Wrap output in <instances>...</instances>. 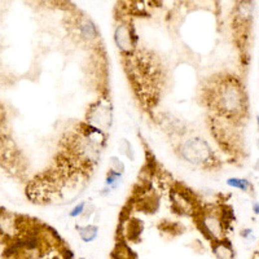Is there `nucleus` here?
I'll use <instances>...</instances> for the list:
<instances>
[{
	"mask_svg": "<svg viewBox=\"0 0 259 259\" xmlns=\"http://www.w3.org/2000/svg\"><path fill=\"white\" fill-rule=\"evenodd\" d=\"M257 120H258V125H259V116H258V118H257Z\"/></svg>",
	"mask_w": 259,
	"mask_h": 259,
	"instance_id": "nucleus-20",
	"label": "nucleus"
},
{
	"mask_svg": "<svg viewBox=\"0 0 259 259\" xmlns=\"http://www.w3.org/2000/svg\"><path fill=\"white\" fill-rule=\"evenodd\" d=\"M198 227L201 232L204 233L205 237L209 239L211 243H217L224 240L226 233V226L223 218L219 217L215 213H205L201 214L198 219Z\"/></svg>",
	"mask_w": 259,
	"mask_h": 259,
	"instance_id": "nucleus-3",
	"label": "nucleus"
},
{
	"mask_svg": "<svg viewBox=\"0 0 259 259\" xmlns=\"http://www.w3.org/2000/svg\"><path fill=\"white\" fill-rule=\"evenodd\" d=\"M121 179H122V174H118V172L113 171V170H109L107 174V185L108 188H112V189H116L118 188V185L121 184Z\"/></svg>",
	"mask_w": 259,
	"mask_h": 259,
	"instance_id": "nucleus-12",
	"label": "nucleus"
},
{
	"mask_svg": "<svg viewBox=\"0 0 259 259\" xmlns=\"http://www.w3.org/2000/svg\"><path fill=\"white\" fill-rule=\"evenodd\" d=\"M181 158L188 163L196 166L214 163V154L211 146L201 137H192L185 140L180 146Z\"/></svg>",
	"mask_w": 259,
	"mask_h": 259,
	"instance_id": "nucleus-2",
	"label": "nucleus"
},
{
	"mask_svg": "<svg viewBox=\"0 0 259 259\" xmlns=\"http://www.w3.org/2000/svg\"><path fill=\"white\" fill-rule=\"evenodd\" d=\"M79 237L84 243H92L94 240H96L97 235H99V227L94 226V224H86V226H75Z\"/></svg>",
	"mask_w": 259,
	"mask_h": 259,
	"instance_id": "nucleus-10",
	"label": "nucleus"
},
{
	"mask_svg": "<svg viewBox=\"0 0 259 259\" xmlns=\"http://www.w3.org/2000/svg\"><path fill=\"white\" fill-rule=\"evenodd\" d=\"M109 163H110V170L118 172V174H123L125 170H126V166L123 163L122 161L120 159V157L117 155H112L109 158Z\"/></svg>",
	"mask_w": 259,
	"mask_h": 259,
	"instance_id": "nucleus-13",
	"label": "nucleus"
},
{
	"mask_svg": "<svg viewBox=\"0 0 259 259\" xmlns=\"http://www.w3.org/2000/svg\"><path fill=\"white\" fill-rule=\"evenodd\" d=\"M78 30H79V34H81L82 38L84 40H87V42H92V40L97 38L96 25L91 19L84 18L82 22H79Z\"/></svg>",
	"mask_w": 259,
	"mask_h": 259,
	"instance_id": "nucleus-9",
	"label": "nucleus"
},
{
	"mask_svg": "<svg viewBox=\"0 0 259 259\" xmlns=\"http://www.w3.org/2000/svg\"><path fill=\"white\" fill-rule=\"evenodd\" d=\"M211 248H213L214 256L217 259H235V252L232 249V245L227 240L213 243Z\"/></svg>",
	"mask_w": 259,
	"mask_h": 259,
	"instance_id": "nucleus-8",
	"label": "nucleus"
},
{
	"mask_svg": "<svg viewBox=\"0 0 259 259\" xmlns=\"http://www.w3.org/2000/svg\"><path fill=\"white\" fill-rule=\"evenodd\" d=\"M172 200V209L178 214H191L193 211L194 202L187 192L174 189L170 194Z\"/></svg>",
	"mask_w": 259,
	"mask_h": 259,
	"instance_id": "nucleus-7",
	"label": "nucleus"
},
{
	"mask_svg": "<svg viewBox=\"0 0 259 259\" xmlns=\"http://www.w3.org/2000/svg\"><path fill=\"white\" fill-rule=\"evenodd\" d=\"M22 231V222L9 211H0V235L6 239H16Z\"/></svg>",
	"mask_w": 259,
	"mask_h": 259,
	"instance_id": "nucleus-6",
	"label": "nucleus"
},
{
	"mask_svg": "<svg viewBox=\"0 0 259 259\" xmlns=\"http://www.w3.org/2000/svg\"><path fill=\"white\" fill-rule=\"evenodd\" d=\"M120 149H121V152L126 155V157H129L130 159H133L132 145L130 144V141H127L126 139H122V141H121V144H120Z\"/></svg>",
	"mask_w": 259,
	"mask_h": 259,
	"instance_id": "nucleus-15",
	"label": "nucleus"
},
{
	"mask_svg": "<svg viewBox=\"0 0 259 259\" xmlns=\"http://www.w3.org/2000/svg\"><path fill=\"white\" fill-rule=\"evenodd\" d=\"M79 259H86V258H79Z\"/></svg>",
	"mask_w": 259,
	"mask_h": 259,
	"instance_id": "nucleus-21",
	"label": "nucleus"
},
{
	"mask_svg": "<svg viewBox=\"0 0 259 259\" xmlns=\"http://www.w3.org/2000/svg\"><path fill=\"white\" fill-rule=\"evenodd\" d=\"M253 210H254V213H256V214H259V204H258V202L253 205Z\"/></svg>",
	"mask_w": 259,
	"mask_h": 259,
	"instance_id": "nucleus-18",
	"label": "nucleus"
},
{
	"mask_svg": "<svg viewBox=\"0 0 259 259\" xmlns=\"http://www.w3.org/2000/svg\"><path fill=\"white\" fill-rule=\"evenodd\" d=\"M227 184L232 188H237V189H241L244 192H248L252 188L250 181H248L246 179L241 178H230L227 180Z\"/></svg>",
	"mask_w": 259,
	"mask_h": 259,
	"instance_id": "nucleus-11",
	"label": "nucleus"
},
{
	"mask_svg": "<svg viewBox=\"0 0 259 259\" xmlns=\"http://www.w3.org/2000/svg\"><path fill=\"white\" fill-rule=\"evenodd\" d=\"M84 210H86V202L83 201V202H79V204H78L77 206L70 211V217L71 218L82 217V214L84 213Z\"/></svg>",
	"mask_w": 259,
	"mask_h": 259,
	"instance_id": "nucleus-16",
	"label": "nucleus"
},
{
	"mask_svg": "<svg viewBox=\"0 0 259 259\" xmlns=\"http://www.w3.org/2000/svg\"><path fill=\"white\" fill-rule=\"evenodd\" d=\"M250 233H252V230H244L243 232H241V236H243V237H249Z\"/></svg>",
	"mask_w": 259,
	"mask_h": 259,
	"instance_id": "nucleus-17",
	"label": "nucleus"
},
{
	"mask_svg": "<svg viewBox=\"0 0 259 259\" xmlns=\"http://www.w3.org/2000/svg\"><path fill=\"white\" fill-rule=\"evenodd\" d=\"M114 42L123 53H131L136 47V35L133 29L127 23H121L114 31Z\"/></svg>",
	"mask_w": 259,
	"mask_h": 259,
	"instance_id": "nucleus-5",
	"label": "nucleus"
},
{
	"mask_svg": "<svg viewBox=\"0 0 259 259\" xmlns=\"http://www.w3.org/2000/svg\"><path fill=\"white\" fill-rule=\"evenodd\" d=\"M87 121L90 122V126L96 127L101 131L109 130L113 122V113H112V108L109 104L103 103V101L95 104L90 109Z\"/></svg>",
	"mask_w": 259,
	"mask_h": 259,
	"instance_id": "nucleus-4",
	"label": "nucleus"
},
{
	"mask_svg": "<svg viewBox=\"0 0 259 259\" xmlns=\"http://www.w3.org/2000/svg\"><path fill=\"white\" fill-rule=\"evenodd\" d=\"M0 113H1V109H0ZM0 123H1V117H0Z\"/></svg>",
	"mask_w": 259,
	"mask_h": 259,
	"instance_id": "nucleus-19",
	"label": "nucleus"
},
{
	"mask_svg": "<svg viewBox=\"0 0 259 259\" xmlns=\"http://www.w3.org/2000/svg\"><path fill=\"white\" fill-rule=\"evenodd\" d=\"M213 105L228 118H239L246 110L245 91L233 78H226L213 91Z\"/></svg>",
	"mask_w": 259,
	"mask_h": 259,
	"instance_id": "nucleus-1",
	"label": "nucleus"
},
{
	"mask_svg": "<svg viewBox=\"0 0 259 259\" xmlns=\"http://www.w3.org/2000/svg\"><path fill=\"white\" fill-rule=\"evenodd\" d=\"M142 231V224L137 219H132L129 223V236L133 239L135 236H139Z\"/></svg>",
	"mask_w": 259,
	"mask_h": 259,
	"instance_id": "nucleus-14",
	"label": "nucleus"
}]
</instances>
